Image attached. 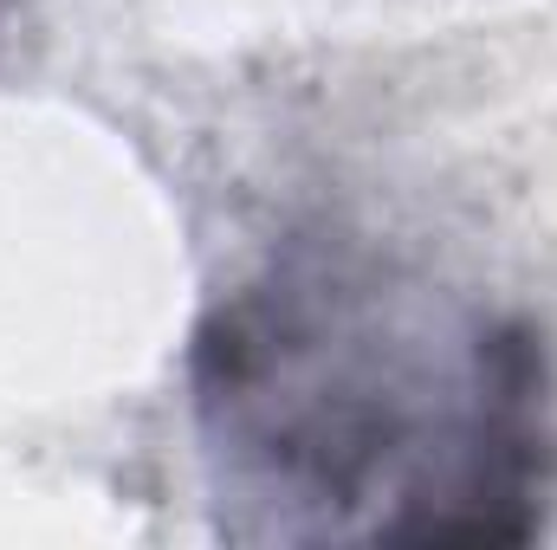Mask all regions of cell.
Returning <instances> with one entry per match:
<instances>
[{
	"mask_svg": "<svg viewBox=\"0 0 557 550\" xmlns=\"http://www.w3.org/2000/svg\"><path fill=\"white\" fill-rule=\"evenodd\" d=\"M208 440L260 492L376 545H525L552 479V357L512 311L370 253L298 247L195 337Z\"/></svg>",
	"mask_w": 557,
	"mask_h": 550,
	"instance_id": "1",
	"label": "cell"
}]
</instances>
